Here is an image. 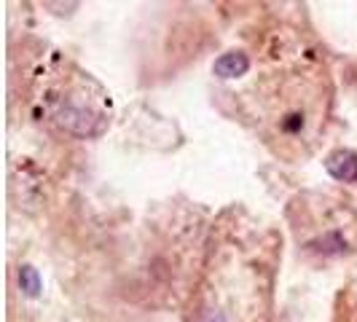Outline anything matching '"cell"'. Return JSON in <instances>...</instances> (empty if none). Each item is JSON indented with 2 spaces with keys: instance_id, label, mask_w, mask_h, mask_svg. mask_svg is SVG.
<instances>
[{
  "instance_id": "cell-1",
  "label": "cell",
  "mask_w": 357,
  "mask_h": 322,
  "mask_svg": "<svg viewBox=\"0 0 357 322\" xmlns=\"http://www.w3.org/2000/svg\"><path fill=\"white\" fill-rule=\"evenodd\" d=\"M43 116L75 137H100L110 124V97L91 78L65 65V72L52 75L40 94Z\"/></svg>"
},
{
  "instance_id": "cell-2",
  "label": "cell",
  "mask_w": 357,
  "mask_h": 322,
  "mask_svg": "<svg viewBox=\"0 0 357 322\" xmlns=\"http://www.w3.org/2000/svg\"><path fill=\"white\" fill-rule=\"evenodd\" d=\"M325 169L328 175L339 183H357V153L355 151H333L328 159H325Z\"/></svg>"
},
{
  "instance_id": "cell-3",
  "label": "cell",
  "mask_w": 357,
  "mask_h": 322,
  "mask_svg": "<svg viewBox=\"0 0 357 322\" xmlns=\"http://www.w3.org/2000/svg\"><path fill=\"white\" fill-rule=\"evenodd\" d=\"M250 70V56L242 52H229L223 54L220 59H215L213 72L218 78H239Z\"/></svg>"
},
{
  "instance_id": "cell-4",
  "label": "cell",
  "mask_w": 357,
  "mask_h": 322,
  "mask_svg": "<svg viewBox=\"0 0 357 322\" xmlns=\"http://www.w3.org/2000/svg\"><path fill=\"white\" fill-rule=\"evenodd\" d=\"M19 287L24 290V296H30V298H36L38 293H40V277H38V268L33 266H19Z\"/></svg>"
}]
</instances>
